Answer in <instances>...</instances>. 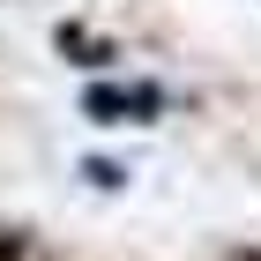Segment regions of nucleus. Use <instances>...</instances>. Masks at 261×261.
Here are the masks:
<instances>
[{
	"instance_id": "obj_2",
	"label": "nucleus",
	"mask_w": 261,
	"mask_h": 261,
	"mask_svg": "<svg viewBox=\"0 0 261 261\" xmlns=\"http://www.w3.org/2000/svg\"><path fill=\"white\" fill-rule=\"evenodd\" d=\"M60 45H67V53H75V67H112V60H120V45H112V38H82V30H75V22H60Z\"/></svg>"
},
{
	"instance_id": "obj_1",
	"label": "nucleus",
	"mask_w": 261,
	"mask_h": 261,
	"mask_svg": "<svg viewBox=\"0 0 261 261\" xmlns=\"http://www.w3.org/2000/svg\"><path fill=\"white\" fill-rule=\"evenodd\" d=\"M82 112H90V120L142 127V120H157V112H164V97L149 90V82H135V90H90V97H82Z\"/></svg>"
}]
</instances>
